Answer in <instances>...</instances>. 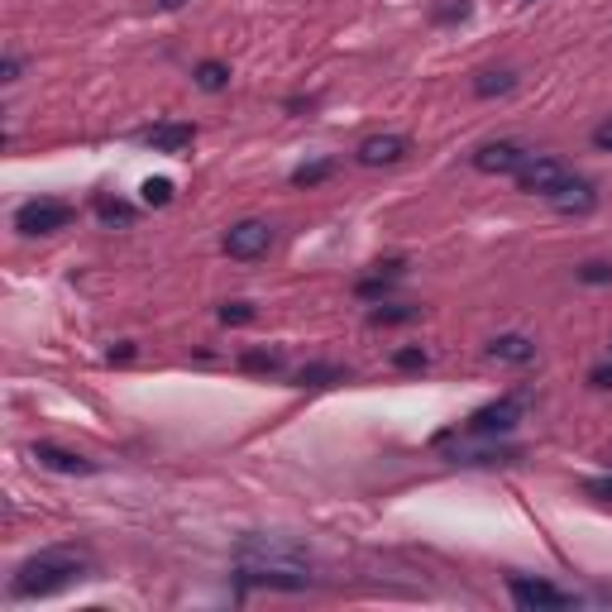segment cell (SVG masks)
<instances>
[{
  "mask_svg": "<svg viewBox=\"0 0 612 612\" xmlns=\"http://www.w3.org/2000/svg\"><path fill=\"white\" fill-rule=\"evenodd\" d=\"M91 574V555L87 550H72V546H53V550H39L29 555L15 579H10V598H48V593L67 589L77 579Z\"/></svg>",
  "mask_w": 612,
  "mask_h": 612,
  "instance_id": "cell-1",
  "label": "cell"
},
{
  "mask_svg": "<svg viewBox=\"0 0 612 612\" xmlns=\"http://www.w3.org/2000/svg\"><path fill=\"white\" fill-rule=\"evenodd\" d=\"M72 225V206L67 201H24L15 211V230L20 235H58Z\"/></svg>",
  "mask_w": 612,
  "mask_h": 612,
  "instance_id": "cell-2",
  "label": "cell"
},
{
  "mask_svg": "<svg viewBox=\"0 0 612 612\" xmlns=\"http://www.w3.org/2000/svg\"><path fill=\"white\" fill-rule=\"evenodd\" d=\"M268 244H273V230L263 225V220H240V225H230L225 230V240H220V249L230 254V259H263L268 254Z\"/></svg>",
  "mask_w": 612,
  "mask_h": 612,
  "instance_id": "cell-3",
  "label": "cell"
},
{
  "mask_svg": "<svg viewBox=\"0 0 612 612\" xmlns=\"http://www.w3.org/2000/svg\"><path fill=\"white\" fill-rule=\"evenodd\" d=\"M507 593H512V603L526 612L536 608H569L574 598H569L565 589H555V584H546V579H526V574H512L507 579Z\"/></svg>",
  "mask_w": 612,
  "mask_h": 612,
  "instance_id": "cell-4",
  "label": "cell"
},
{
  "mask_svg": "<svg viewBox=\"0 0 612 612\" xmlns=\"http://www.w3.org/2000/svg\"><path fill=\"white\" fill-rule=\"evenodd\" d=\"M565 177H569V168L560 163V158H536V153H531L522 168H517V187L531 192V197H550Z\"/></svg>",
  "mask_w": 612,
  "mask_h": 612,
  "instance_id": "cell-5",
  "label": "cell"
},
{
  "mask_svg": "<svg viewBox=\"0 0 612 612\" xmlns=\"http://www.w3.org/2000/svg\"><path fill=\"white\" fill-rule=\"evenodd\" d=\"M526 158H531V149L512 144V139H498V144H483V149L474 153V168L488 177H517V168H522Z\"/></svg>",
  "mask_w": 612,
  "mask_h": 612,
  "instance_id": "cell-6",
  "label": "cell"
},
{
  "mask_svg": "<svg viewBox=\"0 0 612 612\" xmlns=\"http://www.w3.org/2000/svg\"><path fill=\"white\" fill-rule=\"evenodd\" d=\"M407 149H412L407 134H369V139H359L354 158H359V168H393L407 158Z\"/></svg>",
  "mask_w": 612,
  "mask_h": 612,
  "instance_id": "cell-7",
  "label": "cell"
},
{
  "mask_svg": "<svg viewBox=\"0 0 612 612\" xmlns=\"http://www.w3.org/2000/svg\"><path fill=\"white\" fill-rule=\"evenodd\" d=\"M517 421H522V407H517L512 397H503V402H488V407H479V412L464 421V431H469V436H507Z\"/></svg>",
  "mask_w": 612,
  "mask_h": 612,
  "instance_id": "cell-8",
  "label": "cell"
},
{
  "mask_svg": "<svg viewBox=\"0 0 612 612\" xmlns=\"http://www.w3.org/2000/svg\"><path fill=\"white\" fill-rule=\"evenodd\" d=\"M546 201L560 211V216H589V211H598V187L584 182V177H565Z\"/></svg>",
  "mask_w": 612,
  "mask_h": 612,
  "instance_id": "cell-9",
  "label": "cell"
},
{
  "mask_svg": "<svg viewBox=\"0 0 612 612\" xmlns=\"http://www.w3.org/2000/svg\"><path fill=\"white\" fill-rule=\"evenodd\" d=\"M244 584H259V589H306V574L297 565H278V560H263V565H240Z\"/></svg>",
  "mask_w": 612,
  "mask_h": 612,
  "instance_id": "cell-10",
  "label": "cell"
},
{
  "mask_svg": "<svg viewBox=\"0 0 612 612\" xmlns=\"http://www.w3.org/2000/svg\"><path fill=\"white\" fill-rule=\"evenodd\" d=\"M34 459H39L44 469H53V474H96V464H91L87 455L63 450V445H48V440H39V445H34Z\"/></svg>",
  "mask_w": 612,
  "mask_h": 612,
  "instance_id": "cell-11",
  "label": "cell"
},
{
  "mask_svg": "<svg viewBox=\"0 0 612 612\" xmlns=\"http://www.w3.org/2000/svg\"><path fill=\"white\" fill-rule=\"evenodd\" d=\"M144 139H149V149H158V153H177L197 139V125H153Z\"/></svg>",
  "mask_w": 612,
  "mask_h": 612,
  "instance_id": "cell-12",
  "label": "cell"
},
{
  "mask_svg": "<svg viewBox=\"0 0 612 612\" xmlns=\"http://www.w3.org/2000/svg\"><path fill=\"white\" fill-rule=\"evenodd\" d=\"M488 354L503 359V364H531V359H536V345H531L526 335H498V340H488Z\"/></svg>",
  "mask_w": 612,
  "mask_h": 612,
  "instance_id": "cell-13",
  "label": "cell"
},
{
  "mask_svg": "<svg viewBox=\"0 0 612 612\" xmlns=\"http://www.w3.org/2000/svg\"><path fill=\"white\" fill-rule=\"evenodd\" d=\"M345 378H350L345 364H306V369L297 373V388H335V383H345Z\"/></svg>",
  "mask_w": 612,
  "mask_h": 612,
  "instance_id": "cell-14",
  "label": "cell"
},
{
  "mask_svg": "<svg viewBox=\"0 0 612 612\" xmlns=\"http://www.w3.org/2000/svg\"><path fill=\"white\" fill-rule=\"evenodd\" d=\"M507 91H517V72H479L474 77V96H507Z\"/></svg>",
  "mask_w": 612,
  "mask_h": 612,
  "instance_id": "cell-15",
  "label": "cell"
},
{
  "mask_svg": "<svg viewBox=\"0 0 612 612\" xmlns=\"http://www.w3.org/2000/svg\"><path fill=\"white\" fill-rule=\"evenodd\" d=\"M192 77H197L201 91H225V87H230V67L220 63V58H206V63H197V72H192Z\"/></svg>",
  "mask_w": 612,
  "mask_h": 612,
  "instance_id": "cell-16",
  "label": "cell"
},
{
  "mask_svg": "<svg viewBox=\"0 0 612 612\" xmlns=\"http://www.w3.org/2000/svg\"><path fill=\"white\" fill-rule=\"evenodd\" d=\"M240 369L244 373H278V369H283V354H278V350H244L240 354Z\"/></svg>",
  "mask_w": 612,
  "mask_h": 612,
  "instance_id": "cell-17",
  "label": "cell"
},
{
  "mask_svg": "<svg viewBox=\"0 0 612 612\" xmlns=\"http://www.w3.org/2000/svg\"><path fill=\"white\" fill-rule=\"evenodd\" d=\"M96 216L106 220V225H130V220H134V206H130V201L101 197V201H96Z\"/></svg>",
  "mask_w": 612,
  "mask_h": 612,
  "instance_id": "cell-18",
  "label": "cell"
},
{
  "mask_svg": "<svg viewBox=\"0 0 612 612\" xmlns=\"http://www.w3.org/2000/svg\"><path fill=\"white\" fill-rule=\"evenodd\" d=\"M416 316H421L416 306H378L369 321L373 326H407V321H416Z\"/></svg>",
  "mask_w": 612,
  "mask_h": 612,
  "instance_id": "cell-19",
  "label": "cell"
},
{
  "mask_svg": "<svg viewBox=\"0 0 612 612\" xmlns=\"http://www.w3.org/2000/svg\"><path fill=\"white\" fill-rule=\"evenodd\" d=\"M574 278H579V283L584 287H608L612 283V263H579V268H574Z\"/></svg>",
  "mask_w": 612,
  "mask_h": 612,
  "instance_id": "cell-20",
  "label": "cell"
},
{
  "mask_svg": "<svg viewBox=\"0 0 612 612\" xmlns=\"http://www.w3.org/2000/svg\"><path fill=\"white\" fill-rule=\"evenodd\" d=\"M330 173H335V163H302V168L292 173V182H297V187H316V182H326Z\"/></svg>",
  "mask_w": 612,
  "mask_h": 612,
  "instance_id": "cell-21",
  "label": "cell"
},
{
  "mask_svg": "<svg viewBox=\"0 0 612 612\" xmlns=\"http://www.w3.org/2000/svg\"><path fill=\"white\" fill-rule=\"evenodd\" d=\"M173 201V182L168 177H149L144 182V206H168Z\"/></svg>",
  "mask_w": 612,
  "mask_h": 612,
  "instance_id": "cell-22",
  "label": "cell"
},
{
  "mask_svg": "<svg viewBox=\"0 0 612 612\" xmlns=\"http://www.w3.org/2000/svg\"><path fill=\"white\" fill-rule=\"evenodd\" d=\"M220 321H225V326H249V321H254V306L249 302H225L220 306Z\"/></svg>",
  "mask_w": 612,
  "mask_h": 612,
  "instance_id": "cell-23",
  "label": "cell"
},
{
  "mask_svg": "<svg viewBox=\"0 0 612 612\" xmlns=\"http://www.w3.org/2000/svg\"><path fill=\"white\" fill-rule=\"evenodd\" d=\"M393 364H397L402 373H416V369H426L431 359H426V350H416V345H407V350H397V354H393Z\"/></svg>",
  "mask_w": 612,
  "mask_h": 612,
  "instance_id": "cell-24",
  "label": "cell"
},
{
  "mask_svg": "<svg viewBox=\"0 0 612 612\" xmlns=\"http://www.w3.org/2000/svg\"><path fill=\"white\" fill-rule=\"evenodd\" d=\"M20 72H24V58L20 53H5V63H0V82H5V87H15V82H20Z\"/></svg>",
  "mask_w": 612,
  "mask_h": 612,
  "instance_id": "cell-25",
  "label": "cell"
},
{
  "mask_svg": "<svg viewBox=\"0 0 612 612\" xmlns=\"http://www.w3.org/2000/svg\"><path fill=\"white\" fill-rule=\"evenodd\" d=\"M584 493H589V498H598V503H612V479H589V483H584Z\"/></svg>",
  "mask_w": 612,
  "mask_h": 612,
  "instance_id": "cell-26",
  "label": "cell"
},
{
  "mask_svg": "<svg viewBox=\"0 0 612 612\" xmlns=\"http://www.w3.org/2000/svg\"><path fill=\"white\" fill-rule=\"evenodd\" d=\"M589 383L598 388V393H612V364H598V369L589 373Z\"/></svg>",
  "mask_w": 612,
  "mask_h": 612,
  "instance_id": "cell-27",
  "label": "cell"
},
{
  "mask_svg": "<svg viewBox=\"0 0 612 612\" xmlns=\"http://www.w3.org/2000/svg\"><path fill=\"white\" fill-rule=\"evenodd\" d=\"M593 149H598V153H612V120H603V125L593 130Z\"/></svg>",
  "mask_w": 612,
  "mask_h": 612,
  "instance_id": "cell-28",
  "label": "cell"
},
{
  "mask_svg": "<svg viewBox=\"0 0 612 612\" xmlns=\"http://www.w3.org/2000/svg\"><path fill=\"white\" fill-rule=\"evenodd\" d=\"M163 5H168V10H177V5H182V0H163Z\"/></svg>",
  "mask_w": 612,
  "mask_h": 612,
  "instance_id": "cell-29",
  "label": "cell"
}]
</instances>
